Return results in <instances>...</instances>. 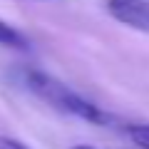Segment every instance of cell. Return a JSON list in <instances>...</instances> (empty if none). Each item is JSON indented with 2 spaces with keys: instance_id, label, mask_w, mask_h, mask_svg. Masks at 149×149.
I'll list each match as a JSON object with an SVG mask.
<instances>
[{
  "instance_id": "obj_2",
  "label": "cell",
  "mask_w": 149,
  "mask_h": 149,
  "mask_svg": "<svg viewBox=\"0 0 149 149\" xmlns=\"http://www.w3.org/2000/svg\"><path fill=\"white\" fill-rule=\"evenodd\" d=\"M107 13L132 30L149 32V0H107Z\"/></svg>"
},
{
  "instance_id": "obj_5",
  "label": "cell",
  "mask_w": 149,
  "mask_h": 149,
  "mask_svg": "<svg viewBox=\"0 0 149 149\" xmlns=\"http://www.w3.org/2000/svg\"><path fill=\"white\" fill-rule=\"evenodd\" d=\"M0 149H30V147H27V144H22L20 139L3 137V134H0Z\"/></svg>"
},
{
  "instance_id": "obj_6",
  "label": "cell",
  "mask_w": 149,
  "mask_h": 149,
  "mask_svg": "<svg viewBox=\"0 0 149 149\" xmlns=\"http://www.w3.org/2000/svg\"><path fill=\"white\" fill-rule=\"evenodd\" d=\"M72 149H95V147H87V144H77V147H72Z\"/></svg>"
},
{
  "instance_id": "obj_3",
  "label": "cell",
  "mask_w": 149,
  "mask_h": 149,
  "mask_svg": "<svg viewBox=\"0 0 149 149\" xmlns=\"http://www.w3.org/2000/svg\"><path fill=\"white\" fill-rule=\"evenodd\" d=\"M0 45H3V47H13V50H27L30 47L27 37L22 35L17 27L8 25L5 20H0Z\"/></svg>"
},
{
  "instance_id": "obj_1",
  "label": "cell",
  "mask_w": 149,
  "mask_h": 149,
  "mask_svg": "<svg viewBox=\"0 0 149 149\" xmlns=\"http://www.w3.org/2000/svg\"><path fill=\"white\" fill-rule=\"evenodd\" d=\"M25 82H27V90L35 97H40L45 104H50L52 109L90 124H109V114H104L97 104H92L90 100L77 95L72 87H67L55 74L42 72V70H30L25 74Z\"/></svg>"
},
{
  "instance_id": "obj_4",
  "label": "cell",
  "mask_w": 149,
  "mask_h": 149,
  "mask_svg": "<svg viewBox=\"0 0 149 149\" xmlns=\"http://www.w3.org/2000/svg\"><path fill=\"white\" fill-rule=\"evenodd\" d=\"M127 134L139 149H149V124H129Z\"/></svg>"
}]
</instances>
